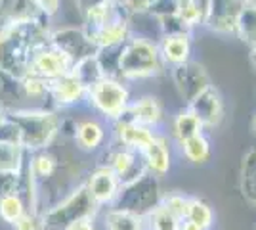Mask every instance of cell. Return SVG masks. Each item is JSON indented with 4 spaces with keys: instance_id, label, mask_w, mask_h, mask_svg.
<instances>
[{
    "instance_id": "6da1fadb",
    "label": "cell",
    "mask_w": 256,
    "mask_h": 230,
    "mask_svg": "<svg viewBox=\"0 0 256 230\" xmlns=\"http://www.w3.org/2000/svg\"><path fill=\"white\" fill-rule=\"evenodd\" d=\"M50 23L32 14L0 25V71L22 79L27 75L32 54L48 43Z\"/></svg>"
},
{
    "instance_id": "7a4b0ae2",
    "label": "cell",
    "mask_w": 256,
    "mask_h": 230,
    "mask_svg": "<svg viewBox=\"0 0 256 230\" xmlns=\"http://www.w3.org/2000/svg\"><path fill=\"white\" fill-rule=\"evenodd\" d=\"M82 29L98 52L118 48L132 35V14L120 0H94L82 8Z\"/></svg>"
},
{
    "instance_id": "3957f363",
    "label": "cell",
    "mask_w": 256,
    "mask_h": 230,
    "mask_svg": "<svg viewBox=\"0 0 256 230\" xmlns=\"http://www.w3.org/2000/svg\"><path fill=\"white\" fill-rule=\"evenodd\" d=\"M18 142L27 153L50 150L62 136V113L52 108H20L8 111Z\"/></svg>"
},
{
    "instance_id": "277c9868",
    "label": "cell",
    "mask_w": 256,
    "mask_h": 230,
    "mask_svg": "<svg viewBox=\"0 0 256 230\" xmlns=\"http://www.w3.org/2000/svg\"><path fill=\"white\" fill-rule=\"evenodd\" d=\"M162 73H166V67L160 60L155 39L132 33L126 39V43L118 48L117 77L128 85L146 79H155Z\"/></svg>"
},
{
    "instance_id": "5b68a950",
    "label": "cell",
    "mask_w": 256,
    "mask_h": 230,
    "mask_svg": "<svg viewBox=\"0 0 256 230\" xmlns=\"http://www.w3.org/2000/svg\"><path fill=\"white\" fill-rule=\"evenodd\" d=\"M132 98L134 92L128 83L118 77L107 75L88 87L84 108H88L92 115L113 125L126 115Z\"/></svg>"
},
{
    "instance_id": "8992f818",
    "label": "cell",
    "mask_w": 256,
    "mask_h": 230,
    "mask_svg": "<svg viewBox=\"0 0 256 230\" xmlns=\"http://www.w3.org/2000/svg\"><path fill=\"white\" fill-rule=\"evenodd\" d=\"M98 213H100V209L92 201V197L88 196L84 184L80 182L40 213L42 230H65L75 220L86 219V217H98Z\"/></svg>"
},
{
    "instance_id": "52a82bcc",
    "label": "cell",
    "mask_w": 256,
    "mask_h": 230,
    "mask_svg": "<svg viewBox=\"0 0 256 230\" xmlns=\"http://www.w3.org/2000/svg\"><path fill=\"white\" fill-rule=\"evenodd\" d=\"M162 194L164 192L160 188V180L148 173L140 176L138 180L122 186L115 207L128 209L138 215H148L151 209H155L160 203Z\"/></svg>"
},
{
    "instance_id": "ba28073f",
    "label": "cell",
    "mask_w": 256,
    "mask_h": 230,
    "mask_svg": "<svg viewBox=\"0 0 256 230\" xmlns=\"http://www.w3.org/2000/svg\"><path fill=\"white\" fill-rule=\"evenodd\" d=\"M82 184L100 211L117 205L122 182L106 163H96L90 171H86Z\"/></svg>"
},
{
    "instance_id": "9c48e42d",
    "label": "cell",
    "mask_w": 256,
    "mask_h": 230,
    "mask_svg": "<svg viewBox=\"0 0 256 230\" xmlns=\"http://www.w3.org/2000/svg\"><path fill=\"white\" fill-rule=\"evenodd\" d=\"M98 163H106L120 178L122 186L138 180L140 176L148 175L144 155L136 150H130L115 142H109V146L102 152V161Z\"/></svg>"
},
{
    "instance_id": "30bf717a",
    "label": "cell",
    "mask_w": 256,
    "mask_h": 230,
    "mask_svg": "<svg viewBox=\"0 0 256 230\" xmlns=\"http://www.w3.org/2000/svg\"><path fill=\"white\" fill-rule=\"evenodd\" d=\"M166 73L170 77L172 85L176 88L180 100L184 102V106H190L201 92H204L212 85L208 71L204 69L203 64H199L195 60L184 64V66L172 67Z\"/></svg>"
},
{
    "instance_id": "8fae6325",
    "label": "cell",
    "mask_w": 256,
    "mask_h": 230,
    "mask_svg": "<svg viewBox=\"0 0 256 230\" xmlns=\"http://www.w3.org/2000/svg\"><path fill=\"white\" fill-rule=\"evenodd\" d=\"M71 140L82 153H102L111 142V125L96 115L76 119Z\"/></svg>"
},
{
    "instance_id": "7c38bea8",
    "label": "cell",
    "mask_w": 256,
    "mask_h": 230,
    "mask_svg": "<svg viewBox=\"0 0 256 230\" xmlns=\"http://www.w3.org/2000/svg\"><path fill=\"white\" fill-rule=\"evenodd\" d=\"M86 92H88V87L71 69V73L50 81V88H48L50 108L60 113L82 108L86 104Z\"/></svg>"
},
{
    "instance_id": "4fadbf2b",
    "label": "cell",
    "mask_w": 256,
    "mask_h": 230,
    "mask_svg": "<svg viewBox=\"0 0 256 230\" xmlns=\"http://www.w3.org/2000/svg\"><path fill=\"white\" fill-rule=\"evenodd\" d=\"M124 117L138 123L142 127L153 129V131H164L166 123H168V111H166L159 96L138 94V96L132 98Z\"/></svg>"
},
{
    "instance_id": "5bb4252c",
    "label": "cell",
    "mask_w": 256,
    "mask_h": 230,
    "mask_svg": "<svg viewBox=\"0 0 256 230\" xmlns=\"http://www.w3.org/2000/svg\"><path fill=\"white\" fill-rule=\"evenodd\" d=\"M73 66H75V62L65 54V52L58 50L54 44L46 43L32 54L31 66H29L27 73L42 77L44 81L50 83V81H56L60 77L71 73Z\"/></svg>"
},
{
    "instance_id": "9a60e30c",
    "label": "cell",
    "mask_w": 256,
    "mask_h": 230,
    "mask_svg": "<svg viewBox=\"0 0 256 230\" xmlns=\"http://www.w3.org/2000/svg\"><path fill=\"white\" fill-rule=\"evenodd\" d=\"M246 0H208L203 29L220 37H235L237 18Z\"/></svg>"
},
{
    "instance_id": "2e32d148",
    "label": "cell",
    "mask_w": 256,
    "mask_h": 230,
    "mask_svg": "<svg viewBox=\"0 0 256 230\" xmlns=\"http://www.w3.org/2000/svg\"><path fill=\"white\" fill-rule=\"evenodd\" d=\"M48 43L54 44L58 50L65 52L75 64L88 58V56L98 54L96 46L88 39V35L84 33L82 25L80 27L65 25V27H60V29H52Z\"/></svg>"
},
{
    "instance_id": "e0dca14e",
    "label": "cell",
    "mask_w": 256,
    "mask_h": 230,
    "mask_svg": "<svg viewBox=\"0 0 256 230\" xmlns=\"http://www.w3.org/2000/svg\"><path fill=\"white\" fill-rule=\"evenodd\" d=\"M157 48L166 71L172 67L184 66L193 60V33L190 31L162 33L157 39Z\"/></svg>"
},
{
    "instance_id": "ac0fdd59",
    "label": "cell",
    "mask_w": 256,
    "mask_h": 230,
    "mask_svg": "<svg viewBox=\"0 0 256 230\" xmlns=\"http://www.w3.org/2000/svg\"><path fill=\"white\" fill-rule=\"evenodd\" d=\"M188 108L201 119L204 131L218 129L226 117L224 96H222V92L214 87V85H210L204 92H201Z\"/></svg>"
},
{
    "instance_id": "d6986e66",
    "label": "cell",
    "mask_w": 256,
    "mask_h": 230,
    "mask_svg": "<svg viewBox=\"0 0 256 230\" xmlns=\"http://www.w3.org/2000/svg\"><path fill=\"white\" fill-rule=\"evenodd\" d=\"M144 155V161H146V169L151 176L155 178H162L172 171L174 167V157H176V148L172 140L168 138V134L164 131L157 132L155 140L151 144Z\"/></svg>"
},
{
    "instance_id": "ffe728a7",
    "label": "cell",
    "mask_w": 256,
    "mask_h": 230,
    "mask_svg": "<svg viewBox=\"0 0 256 230\" xmlns=\"http://www.w3.org/2000/svg\"><path fill=\"white\" fill-rule=\"evenodd\" d=\"M157 132L160 131H153V129H148V127H142L138 123L122 117V119H118L117 123L111 125V142L120 144L124 148H130V150H136V152L144 153L153 144Z\"/></svg>"
},
{
    "instance_id": "44dd1931",
    "label": "cell",
    "mask_w": 256,
    "mask_h": 230,
    "mask_svg": "<svg viewBox=\"0 0 256 230\" xmlns=\"http://www.w3.org/2000/svg\"><path fill=\"white\" fill-rule=\"evenodd\" d=\"M164 132L168 134V138H170L174 148H176V146L184 144L186 140H190L197 134H203L206 131H204L201 119L188 106H182L180 110H176L172 115H168V123H166Z\"/></svg>"
},
{
    "instance_id": "7402d4cb",
    "label": "cell",
    "mask_w": 256,
    "mask_h": 230,
    "mask_svg": "<svg viewBox=\"0 0 256 230\" xmlns=\"http://www.w3.org/2000/svg\"><path fill=\"white\" fill-rule=\"evenodd\" d=\"M98 222L102 230H148L146 217L134 211L120 207H107L98 213Z\"/></svg>"
},
{
    "instance_id": "603a6c76",
    "label": "cell",
    "mask_w": 256,
    "mask_h": 230,
    "mask_svg": "<svg viewBox=\"0 0 256 230\" xmlns=\"http://www.w3.org/2000/svg\"><path fill=\"white\" fill-rule=\"evenodd\" d=\"M27 171L31 176L38 182V186H44L48 182H52L62 171V161L58 159V155L52 150H42V152L29 153L27 157Z\"/></svg>"
},
{
    "instance_id": "cb8c5ba5",
    "label": "cell",
    "mask_w": 256,
    "mask_h": 230,
    "mask_svg": "<svg viewBox=\"0 0 256 230\" xmlns=\"http://www.w3.org/2000/svg\"><path fill=\"white\" fill-rule=\"evenodd\" d=\"M214 146L212 140L208 136V132L197 134L190 140H186L184 144L176 146V153L180 155L186 163L193 165V167H203L212 159Z\"/></svg>"
},
{
    "instance_id": "d4e9b609",
    "label": "cell",
    "mask_w": 256,
    "mask_h": 230,
    "mask_svg": "<svg viewBox=\"0 0 256 230\" xmlns=\"http://www.w3.org/2000/svg\"><path fill=\"white\" fill-rule=\"evenodd\" d=\"M20 88L27 108H50V100H48L50 83L44 81L42 77L27 73L20 79Z\"/></svg>"
},
{
    "instance_id": "484cf974",
    "label": "cell",
    "mask_w": 256,
    "mask_h": 230,
    "mask_svg": "<svg viewBox=\"0 0 256 230\" xmlns=\"http://www.w3.org/2000/svg\"><path fill=\"white\" fill-rule=\"evenodd\" d=\"M27 157L29 153L18 142L0 140V173L22 176L27 167Z\"/></svg>"
},
{
    "instance_id": "4316f807",
    "label": "cell",
    "mask_w": 256,
    "mask_h": 230,
    "mask_svg": "<svg viewBox=\"0 0 256 230\" xmlns=\"http://www.w3.org/2000/svg\"><path fill=\"white\" fill-rule=\"evenodd\" d=\"M239 188L246 203L256 209V146L243 155L239 169Z\"/></svg>"
},
{
    "instance_id": "83f0119b",
    "label": "cell",
    "mask_w": 256,
    "mask_h": 230,
    "mask_svg": "<svg viewBox=\"0 0 256 230\" xmlns=\"http://www.w3.org/2000/svg\"><path fill=\"white\" fill-rule=\"evenodd\" d=\"M235 37L245 44L246 48L256 44V2L254 0H246L243 10L237 18L235 25Z\"/></svg>"
},
{
    "instance_id": "f1b7e54d",
    "label": "cell",
    "mask_w": 256,
    "mask_h": 230,
    "mask_svg": "<svg viewBox=\"0 0 256 230\" xmlns=\"http://www.w3.org/2000/svg\"><path fill=\"white\" fill-rule=\"evenodd\" d=\"M186 219L195 222L197 226L203 230H212L214 222H216V215H214V207L201 196L190 197V207H188V215Z\"/></svg>"
},
{
    "instance_id": "f546056e",
    "label": "cell",
    "mask_w": 256,
    "mask_h": 230,
    "mask_svg": "<svg viewBox=\"0 0 256 230\" xmlns=\"http://www.w3.org/2000/svg\"><path fill=\"white\" fill-rule=\"evenodd\" d=\"M27 203L20 192H12L0 197V220L14 226L27 213Z\"/></svg>"
},
{
    "instance_id": "4dcf8cb0",
    "label": "cell",
    "mask_w": 256,
    "mask_h": 230,
    "mask_svg": "<svg viewBox=\"0 0 256 230\" xmlns=\"http://www.w3.org/2000/svg\"><path fill=\"white\" fill-rule=\"evenodd\" d=\"M73 73L84 83L86 87H90V85L98 83L100 79L107 77L106 69H104V66H102V62H100L98 54L88 56V58H84V60L76 62L75 66H73Z\"/></svg>"
},
{
    "instance_id": "1f68e13d",
    "label": "cell",
    "mask_w": 256,
    "mask_h": 230,
    "mask_svg": "<svg viewBox=\"0 0 256 230\" xmlns=\"http://www.w3.org/2000/svg\"><path fill=\"white\" fill-rule=\"evenodd\" d=\"M144 217H146V228L148 230H180L182 220L172 217L160 203Z\"/></svg>"
},
{
    "instance_id": "d6a6232c",
    "label": "cell",
    "mask_w": 256,
    "mask_h": 230,
    "mask_svg": "<svg viewBox=\"0 0 256 230\" xmlns=\"http://www.w3.org/2000/svg\"><path fill=\"white\" fill-rule=\"evenodd\" d=\"M190 197L184 192L172 190V192H164L160 197V205L170 213L172 217H176L178 220H184L188 215V207H190Z\"/></svg>"
},
{
    "instance_id": "836d02e7",
    "label": "cell",
    "mask_w": 256,
    "mask_h": 230,
    "mask_svg": "<svg viewBox=\"0 0 256 230\" xmlns=\"http://www.w3.org/2000/svg\"><path fill=\"white\" fill-rule=\"evenodd\" d=\"M32 14L34 12L27 0H0V25L10 23L14 20H22Z\"/></svg>"
},
{
    "instance_id": "e575fe53",
    "label": "cell",
    "mask_w": 256,
    "mask_h": 230,
    "mask_svg": "<svg viewBox=\"0 0 256 230\" xmlns=\"http://www.w3.org/2000/svg\"><path fill=\"white\" fill-rule=\"evenodd\" d=\"M27 2L36 16H40L48 22L62 12V4H64V0H27Z\"/></svg>"
},
{
    "instance_id": "d590c367",
    "label": "cell",
    "mask_w": 256,
    "mask_h": 230,
    "mask_svg": "<svg viewBox=\"0 0 256 230\" xmlns=\"http://www.w3.org/2000/svg\"><path fill=\"white\" fill-rule=\"evenodd\" d=\"M14 230H42V220H40V213L34 211H27L22 219L18 220L14 226Z\"/></svg>"
},
{
    "instance_id": "8d00e7d4",
    "label": "cell",
    "mask_w": 256,
    "mask_h": 230,
    "mask_svg": "<svg viewBox=\"0 0 256 230\" xmlns=\"http://www.w3.org/2000/svg\"><path fill=\"white\" fill-rule=\"evenodd\" d=\"M20 182H22V176L0 173V197L12 192H20Z\"/></svg>"
},
{
    "instance_id": "74e56055",
    "label": "cell",
    "mask_w": 256,
    "mask_h": 230,
    "mask_svg": "<svg viewBox=\"0 0 256 230\" xmlns=\"http://www.w3.org/2000/svg\"><path fill=\"white\" fill-rule=\"evenodd\" d=\"M124 4L132 16H142V14H148L151 8V0H120Z\"/></svg>"
},
{
    "instance_id": "f35d334b",
    "label": "cell",
    "mask_w": 256,
    "mask_h": 230,
    "mask_svg": "<svg viewBox=\"0 0 256 230\" xmlns=\"http://www.w3.org/2000/svg\"><path fill=\"white\" fill-rule=\"evenodd\" d=\"M65 230H102L98 217H86V219L75 220L71 226H67Z\"/></svg>"
},
{
    "instance_id": "ab89813d",
    "label": "cell",
    "mask_w": 256,
    "mask_h": 230,
    "mask_svg": "<svg viewBox=\"0 0 256 230\" xmlns=\"http://www.w3.org/2000/svg\"><path fill=\"white\" fill-rule=\"evenodd\" d=\"M180 230H203V228H201V226H197V224L192 222V220L184 219L180 222Z\"/></svg>"
},
{
    "instance_id": "60d3db41",
    "label": "cell",
    "mask_w": 256,
    "mask_h": 230,
    "mask_svg": "<svg viewBox=\"0 0 256 230\" xmlns=\"http://www.w3.org/2000/svg\"><path fill=\"white\" fill-rule=\"evenodd\" d=\"M248 60H250V66H252V69L256 71V44L248 48Z\"/></svg>"
},
{
    "instance_id": "b9f144b4",
    "label": "cell",
    "mask_w": 256,
    "mask_h": 230,
    "mask_svg": "<svg viewBox=\"0 0 256 230\" xmlns=\"http://www.w3.org/2000/svg\"><path fill=\"white\" fill-rule=\"evenodd\" d=\"M6 121H8V110H6V108L0 104V127H2Z\"/></svg>"
},
{
    "instance_id": "7bdbcfd3",
    "label": "cell",
    "mask_w": 256,
    "mask_h": 230,
    "mask_svg": "<svg viewBox=\"0 0 256 230\" xmlns=\"http://www.w3.org/2000/svg\"><path fill=\"white\" fill-rule=\"evenodd\" d=\"M252 132H254V138H256V110H254V115H252Z\"/></svg>"
},
{
    "instance_id": "ee69618b",
    "label": "cell",
    "mask_w": 256,
    "mask_h": 230,
    "mask_svg": "<svg viewBox=\"0 0 256 230\" xmlns=\"http://www.w3.org/2000/svg\"><path fill=\"white\" fill-rule=\"evenodd\" d=\"M153 2H155V0H151V4H153Z\"/></svg>"
}]
</instances>
